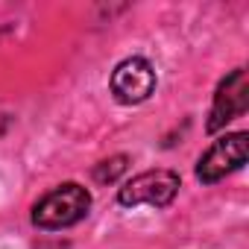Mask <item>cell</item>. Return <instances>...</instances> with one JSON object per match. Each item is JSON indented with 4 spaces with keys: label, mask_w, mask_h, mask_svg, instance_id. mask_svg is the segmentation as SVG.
<instances>
[{
    "label": "cell",
    "mask_w": 249,
    "mask_h": 249,
    "mask_svg": "<svg viewBox=\"0 0 249 249\" xmlns=\"http://www.w3.org/2000/svg\"><path fill=\"white\" fill-rule=\"evenodd\" d=\"M88 208H91V194L76 182H65V185L47 191L33 205V226H38L44 231H59V229H68V226H76L79 220H85Z\"/></svg>",
    "instance_id": "6da1fadb"
},
{
    "label": "cell",
    "mask_w": 249,
    "mask_h": 249,
    "mask_svg": "<svg viewBox=\"0 0 249 249\" xmlns=\"http://www.w3.org/2000/svg\"><path fill=\"white\" fill-rule=\"evenodd\" d=\"M182 188L179 173L173 170H144L132 176L126 185L117 191V202L135 208V205H150V208H167Z\"/></svg>",
    "instance_id": "7a4b0ae2"
},
{
    "label": "cell",
    "mask_w": 249,
    "mask_h": 249,
    "mask_svg": "<svg viewBox=\"0 0 249 249\" xmlns=\"http://www.w3.org/2000/svg\"><path fill=\"white\" fill-rule=\"evenodd\" d=\"M246 132H229L223 138H217L196 161V179L202 185H217L220 179H226L229 173L240 170L246 164Z\"/></svg>",
    "instance_id": "3957f363"
},
{
    "label": "cell",
    "mask_w": 249,
    "mask_h": 249,
    "mask_svg": "<svg viewBox=\"0 0 249 249\" xmlns=\"http://www.w3.org/2000/svg\"><path fill=\"white\" fill-rule=\"evenodd\" d=\"M156 68L144 59V56H129L123 59L114 71H111V94L117 103L123 106H138L144 100L153 97L156 91Z\"/></svg>",
    "instance_id": "277c9868"
},
{
    "label": "cell",
    "mask_w": 249,
    "mask_h": 249,
    "mask_svg": "<svg viewBox=\"0 0 249 249\" xmlns=\"http://www.w3.org/2000/svg\"><path fill=\"white\" fill-rule=\"evenodd\" d=\"M246 108H249V79H246L243 68H234L214 91V103H211V111H208L205 129L208 132L226 129V123L246 114Z\"/></svg>",
    "instance_id": "5b68a950"
},
{
    "label": "cell",
    "mask_w": 249,
    "mask_h": 249,
    "mask_svg": "<svg viewBox=\"0 0 249 249\" xmlns=\"http://www.w3.org/2000/svg\"><path fill=\"white\" fill-rule=\"evenodd\" d=\"M126 167H129V156H111V159L100 161L91 170V176H94L97 185H111V182H117L123 173H126Z\"/></svg>",
    "instance_id": "8992f818"
}]
</instances>
